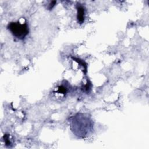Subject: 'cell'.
Instances as JSON below:
<instances>
[{
	"label": "cell",
	"instance_id": "cell-1",
	"mask_svg": "<svg viewBox=\"0 0 149 149\" xmlns=\"http://www.w3.org/2000/svg\"><path fill=\"white\" fill-rule=\"evenodd\" d=\"M8 29L13 36L20 40L24 39L29 34V27L26 22H10L8 25Z\"/></svg>",
	"mask_w": 149,
	"mask_h": 149
},
{
	"label": "cell",
	"instance_id": "cell-2",
	"mask_svg": "<svg viewBox=\"0 0 149 149\" xmlns=\"http://www.w3.org/2000/svg\"><path fill=\"white\" fill-rule=\"evenodd\" d=\"M77 19L78 20V22L80 23H82L85 18V10L83 6L80 5V4H77Z\"/></svg>",
	"mask_w": 149,
	"mask_h": 149
}]
</instances>
